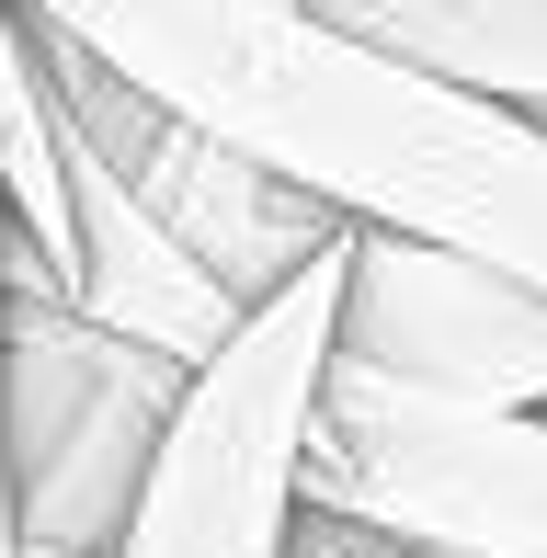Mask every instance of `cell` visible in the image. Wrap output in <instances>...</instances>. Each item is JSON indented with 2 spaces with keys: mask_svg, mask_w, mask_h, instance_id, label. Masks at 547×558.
<instances>
[{
  "mask_svg": "<svg viewBox=\"0 0 547 558\" xmlns=\"http://www.w3.org/2000/svg\"><path fill=\"white\" fill-rule=\"evenodd\" d=\"M0 308H12V183H0ZM0 558H23V513H12V422H0Z\"/></svg>",
  "mask_w": 547,
  "mask_h": 558,
  "instance_id": "ba28073f",
  "label": "cell"
},
{
  "mask_svg": "<svg viewBox=\"0 0 547 558\" xmlns=\"http://www.w3.org/2000/svg\"><path fill=\"white\" fill-rule=\"evenodd\" d=\"M342 251L308 263L285 296H263L217 365H194L114 558H285L296 547V468H308L319 376L342 342Z\"/></svg>",
  "mask_w": 547,
  "mask_h": 558,
  "instance_id": "7a4b0ae2",
  "label": "cell"
},
{
  "mask_svg": "<svg viewBox=\"0 0 547 558\" xmlns=\"http://www.w3.org/2000/svg\"><path fill=\"white\" fill-rule=\"evenodd\" d=\"M296 12H308V0H296Z\"/></svg>",
  "mask_w": 547,
  "mask_h": 558,
  "instance_id": "8fae6325",
  "label": "cell"
},
{
  "mask_svg": "<svg viewBox=\"0 0 547 558\" xmlns=\"http://www.w3.org/2000/svg\"><path fill=\"white\" fill-rule=\"evenodd\" d=\"M194 365L148 353L58 286L12 228V308H0V422H12V513L35 547H126L160 434L183 411Z\"/></svg>",
  "mask_w": 547,
  "mask_h": 558,
  "instance_id": "3957f363",
  "label": "cell"
},
{
  "mask_svg": "<svg viewBox=\"0 0 547 558\" xmlns=\"http://www.w3.org/2000/svg\"><path fill=\"white\" fill-rule=\"evenodd\" d=\"M126 183H137V206L160 217L171 240H183L194 263L240 296V308L285 296L308 263H331V251L354 240V217H342V206H319L308 183L263 171L252 148H229L217 125H194V114H160V137L126 160Z\"/></svg>",
  "mask_w": 547,
  "mask_h": 558,
  "instance_id": "8992f818",
  "label": "cell"
},
{
  "mask_svg": "<svg viewBox=\"0 0 547 558\" xmlns=\"http://www.w3.org/2000/svg\"><path fill=\"white\" fill-rule=\"evenodd\" d=\"M58 148H69V194H81V274H69V296H81L104 331L171 353V365H217L252 308H240V296L137 206V183H126L114 160H92L69 125H58Z\"/></svg>",
  "mask_w": 547,
  "mask_h": 558,
  "instance_id": "52a82bcc",
  "label": "cell"
},
{
  "mask_svg": "<svg viewBox=\"0 0 547 558\" xmlns=\"http://www.w3.org/2000/svg\"><path fill=\"white\" fill-rule=\"evenodd\" d=\"M388 558H457V547H388Z\"/></svg>",
  "mask_w": 547,
  "mask_h": 558,
  "instance_id": "30bf717a",
  "label": "cell"
},
{
  "mask_svg": "<svg viewBox=\"0 0 547 558\" xmlns=\"http://www.w3.org/2000/svg\"><path fill=\"white\" fill-rule=\"evenodd\" d=\"M23 558H104V547H35V536H23Z\"/></svg>",
  "mask_w": 547,
  "mask_h": 558,
  "instance_id": "9c48e42d",
  "label": "cell"
},
{
  "mask_svg": "<svg viewBox=\"0 0 547 558\" xmlns=\"http://www.w3.org/2000/svg\"><path fill=\"white\" fill-rule=\"evenodd\" d=\"M296 490L400 547L547 558V411H467L331 353Z\"/></svg>",
  "mask_w": 547,
  "mask_h": 558,
  "instance_id": "277c9868",
  "label": "cell"
},
{
  "mask_svg": "<svg viewBox=\"0 0 547 558\" xmlns=\"http://www.w3.org/2000/svg\"><path fill=\"white\" fill-rule=\"evenodd\" d=\"M104 46L137 92L217 125L354 228H400L547 286V114L490 104L296 0H23Z\"/></svg>",
  "mask_w": 547,
  "mask_h": 558,
  "instance_id": "6da1fadb",
  "label": "cell"
},
{
  "mask_svg": "<svg viewBox=\"0 0 547 558\" xmlns=\"http://www.w3.org/2000/svg\"><path fill=\"white\" fill-rule=\"evenodd\" d=\"M342 365L400 376L422 399H467V411H547V286L513 263L400 228H354L342 251Z\"/></svg>",
  "mask_w": 547,
  "mask_h": 558,
  "instance_id": "5b68a950",
  "label": "cell"
}]
</instances>
